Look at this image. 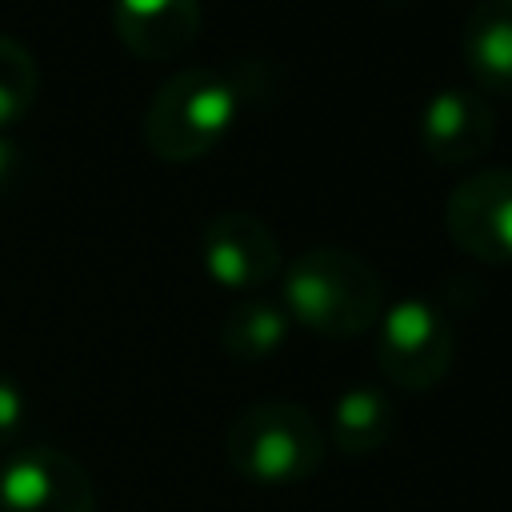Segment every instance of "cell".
<instances>
[{
	"instance_id": "obj_13",
	"label": "cell",
	"mask_w": 512,
	"mask_h": 512,
	"mask_svg": "<svg viewBox=\"0 0 512 512\" xmlns=\"http://www.w3.org/2000/svg\"><path fill=\"white\" fill-rule=\"evenodd\" d=\"M40 92V68L36 56L16 40L0 32V132L20 124Z\"/></svg>"
},
{
	"instance_id": "obj_11",
	"label": "cell",
	"mask_w": 512,
	"mask_h": 512,
	"mask_svg": "<svg viewBox=\"0 0 512 512\" xmlns=\"http://www.w3.org/2000/svg\"><path fill=\"white\" fill-rule=\"evenodd\" d=\"M328 432H332V444H336L340 456H348V460L372 456L396 432V404L384 388L352 384L348 392L336 396Z\"/></svg>"
},
{
	"instance_id": "obj_2",
	"label": "cell",
	"mask_w": 512,
	"mask_h": 512,
	"mask_svg": "<svg viewBox=\"0 0 512 512\" xmlns=\"http://www.w3.org/2000/svg\"><path fill=\"white\" fill-rule=\"evenodd\" d=\"M244 108V84L208 64L172 72L148 100L140 132L144 148L164 164H192L208 156Z\"/></svg>"
},
{
	"instance_id": "obj_6",
	"label": "cell",
	"mask_w": 512,
	"mask_h": 512,
	"mask_svg": "<svg viewBox=\"0 0 512 512\" xmlns=\"http://www.w3.org/2000/svg\"><path fill=\"white\" fill-rule=\"evenodd\" d=\"M0 512H96V488L76 456L32 444L0 472Z\"/></svg>"
},
{
	"instance_id": "obj_8",
	"label": "cell",
	"mask_w": 512,
	"mask_h": 512,
	"mask_svg": "<svg viewBox=\"0 0 512 512\" xmlns=\"http://www.w3.org/2000/svg\"><path fill=\"white\" fill-rule=\"evenodd\" d=\"M424 152L444 164H476L496 140V108L480 88H440L420 112Z\"/></svg>"
},
{
	"instance_id": "obj_15",
	"label": "cell",
	"mask_w": 512,
	"mask_h": 512,
	"mask_svg": "<svg viewBox=\"0 0 512 512\" xmlns=\"http://www.w3.org/2000/svg\"><path fill=\"white\" fill-rule=\"evenodd\" d=\"M20 172H24V148L0 132V196L20 184Z\"/></svg>"
},
{
	"instance_id": "obj_14",
	"label": "cell",
	"mask_w": 512,
	"mask_h": 512,
	"mask_svg": "<svg viewBox=\"0 0 512 512\" xmlns=\"http://www.w3.org/2000/svg\"><path fill=\"white\" fill-rule=\"evenodd\" d=\"M24 424V392L12 376L0 372V440H12Z\"/></svg>"
},
{
	"instance_id": "obj_3",
	"label": "cell",
	"mask_w": 512,
	"mask_h": 512,
	"mask_svg": "<svg viewBox=\"0 0 512 512\" xmlns=\"http://www.w3.org/2000/svg\"><path fill=\"white\" fill-rule=\"evenodd\" d=\"M328 440L296 400H252L224 432L228 464L252 484H300L324 464Z\"/></svg>"
},
{
	"instance_id": "obj_10",
	"label": "cell",
	"mask_w": 512,
	"mask_h": 512,
	"mask_svg": "<svg viewBox=\"0 0 512 512\" xmlns=\"http://www.w3.org/2000/svg\"><path fill=\"white\" fill-rule=\"evenodd\" d=\"M460 52L488 100H512V0H476L460 28Z\"/></svg>"
},
{
	"instance_id": "obj_12",
	"label": "cell",
	"mask_w": 512,
	"mask_h": 512,
	"mask_svg": "<svg viewBox=\"0 0 512 512\" xmlns=\"http://www.w3.org/2000/svg\"><path fill=\"white\" fill-rule=\"evenodd\" d=\"M292 328V316L284 304L276 300H260L248 296L240 304H232L220 320V348L232 360H268L284 348Z\"/></svg>"
},
{
	"instance_id": "obj_5",
	"label": "cell",
	"mask_w": 512,
	"mask_h": 512,
	"mask_svg": "<svg viewBox=\"0 0 512 512\" xmlns=\"http://www.w3.org/2000/svg\"><path fill=\"white\" fill-rule=\"evenodd\" d=\"M452 244L480 264H512V168L468 172L444 204Z\"/></svg>"
},
{
	"instance_id": "obj_7",
	"label": "cell",
	"mask_w": 512,
	"mask_h": 512,
	"mask_svg": "<svg viewBox=\"0 0 512 512\" xmlns=\"http://www.w3.org/2000/svg\"><path fill=\"white\" fill-rule=\"evenodd\" d=\"M204 272L228 292H260L280 276V240L256 212H216L200 232Z\"/></svg>"
},
{
	"instance_id": "obj_4",
	"label": "cell",
	"mask_w": 512,
	"mask_h": 512,
	"mask_svg": "<svg viewBox=\"0 0 512 512\" xmlns=\"http://www.w3.org/2000/svg\"><path fill=\"white\" fill-rule=\"evenodd\" d=\"M456 360L452 320L420 296H408L384 308L376 324V368L400 392L436 388Z\"/></svg>"
},
{
	"instance_id": "obj_9",
	"label": "cell",
	"mask_w": 512,
	"mask_h": 512,
	"mask_svg": "<svg viewBox=\"0 0 512 512\" xmlns=\"http://www.w3.org/2000/svg\"><path fill=\"white\" fill-rule=\"evenodd\" d=\"M200 0H112L116 40L136 60H176L200 32Z\"/></svg>"
},
{
	"instance_id": "obj_1",
	"label": "cell",
	"mask_w": 512,
	"mask_h": 512,
	"mask_svg": "<svg viewBox=\"0 0 512 512\" xmlns=\"http://www.w3.org/2000/svg\"><path fill=\"white\" fill-rule=\"evenodd\" d=\"M284 308L324 340H352L380 324L384 280L352 248L320 244L300 252L284 272Z\"/></svg>"
}]
</instances>
